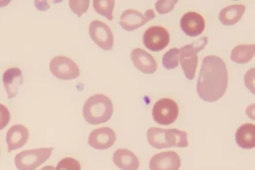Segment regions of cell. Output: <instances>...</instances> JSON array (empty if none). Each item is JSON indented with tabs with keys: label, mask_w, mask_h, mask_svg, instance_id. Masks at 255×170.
<instances>
[{
	"label": "cell",
	"mask_w": 255,
	"mask_h": 170,
	"mask_svg": "<svg viewBox=\"0 0 255 170\" xmlns=\"http://www.w3.org/2000/svg\"><path fill=\"white\" fill-rule=\"evenodd\" d=\"M228 85V74L224 61L216 56L205 57L197 86L200 97L208 102L217 101L225 94Z\"/></svg>",
	"instance_id": "cell-1"
},
{
	"label": "cell",
	"mask_w": 255,
	"mask_h": 170,
	"mask_svg": "<svg viewBox=\"0 0 255 170\" xmlns=\"http://www.w3.org/2000/svg\"><path fill=\"white\" fill-rule=\"evenodd\" d=\"M113 113L114 105L111 99L102 94L90 97L85 103L83 109L84 119L92 125L108 122Z\"/></svg>",
	"instance_id": "cell-2"
},
{
	"label": "cell",
	"mask_w": 255,
	"mask_h": 170,
	"mask_svg": "<svg viewBox=\"0 0 255 170\" xmlns=\"http://www.w3.org/2000/svg\"><path fill=\"white\" fill-rule=\"evenodd\" d=\"M148 143L157 150L171 147L186 148L188 146L187 134L178 129L151 127L147 132Z\"/></svg>",
	"instance_id": "cell-3"
},
{
	"label": "cell",
	"mask_w": 255,
	"mask_h": 170,
	"mask_svg": "<svg viewBox=\"0 0 255 170\" xmlns=\"http://www.w3.org/2000/svg\"><path fill=\"white\" fill-rule=\"evenodd\" d=\"M208 44V38L202 37L192 44L186 45L180 50V62L186 78L193 80L195 77L198 64V53Z\"/></svg>",
	"instance_id": "cell-4"
},
{
	"label": "cell",
	"mask_w": 255,
	"mask_h": 170,
	"mask_svg": "<svg viewBox=\"0 0 255 170\" xmlns=\"http://www.w3.org/2000/svg\"><path fill=\"white\" fill-rule=\"evenodd\" d=\"M53 148H40L25 151L17 155L14 159L19 170H35L51 156Z\"/></svg>",
	"instance_id": "cell-5"
},
{
	"label": "cell",
	"mask_w": 255,
	"mask_h": 170,
	"mask_svg": "<svg viewBox=\"0 0 255 170\" xmlns=\"http://www.w3.org/2000/svg\"><path fill=\"white\" fill-rule=\"evenodd\" d=\"M179 113L177 103L173 99L164 98L159 100L154 105L152 116L154 121L162 125L174 123Z\"/></svg>",
	"instance_id": "cell-6"
},
{
	"label": "cell",
	"mask_w": 255,
	"mask_h": 170,
	"mask_svg": "<svg viewBox=\"0 0 255 170\" xmlns=\"http://www.w3.org/2000/svg\"><path fill=\"white\" fill-rule=\"evenodd\" d=\"M50 70L56 78L63 80H71L77 78L80 70L76 64L65 56H56L50 63Z\"/></svg>",
	"instance_id": "cell-7"
},
{
	"label": "cell",
	"mask_w": 255,
	"mask_h": 170,
	"mask_svg": "<svg viewBox=\"0 0 255 170\" xmlns=\"http://www.w3.org/2000/svg\"><path fill=\"white\" fill-rule=\"evenodd\" d=\"M170 42L168 32L163 27L154 26L147 29L143 36V43L148 50L158 52L166 48Z\"/></svg>",
	"instance_id": "cell-8"
},
{
	"label": "cell",
	"mask_w": 255,
	"mask_h": 170,
	"mask_svg": "<svg viewBox=\"0 0 255 170\" xmlns=\"http://www.w3.org/2000/svg\"><path fill=\"white\" fill-rule=\"evenodd\" d=\"M155 17V14L152 9L147 10L144 14L133 9H128L121 15L120 24L126 31H132L143 26Z\"/></svg>",
	"instance_id": "cell-9"
},
{
	"label": "cell",
	"mask_w": 255,
	"mask_h": 170,
	"mask_svg": "<svg viewBox=\"0 0 255 170\" xmlns=\"http://www.w3.org/2000/svg\"><path fill=\"white\" fill-rule=\"evenodd\" d=\"M89 33L95 43L105 51L111 50L114 46V35L110 27L99 20H94L89 27Z\"/></svg>",
	"instance_id": "cell-10"
},
{
	"label": "cell",
	"mask_w": 255,
	"mask_h": 170,
	"mask_svg": "<svg viewBox=\"0 0 255 170\" xmlns=\"http://www.w3.org/2000/svg\"><path fill=\"white\" fill-rule=\"evenodd\" d=\"M180 27L187 35L197 37L200 35L205 29V19L201 14L197 12H188L181 17Z\"/></svg>",
	"instance_id": "cell-11"
},
{
	"label": "cell",
	"mask_w": 255,
	"mask_h": 170,
	"mask_svg": "<svg viewBox=\"0 0 255 170\" xmlns=\"http://www.w3.org/2000/svg\"><path fill=\"white\" fill-rule=\"evenodd\" d=\"M117 136L110 127H104L93 131L89 138L91 147L98 150H105L111 148L115 143Z\"/></svg>",
	"instance_id": "cell-12"
},
{
	"label": "cell",
	"mask_w": 255,
	"mask_h": 170,
	"mask_svg": "<svg viewBox=\"0 0 255 170\" xmlns=\"http://www.w3.org/2000/svg\"><path fill=\"white\" fill-rule=\"evenodd\" d=\"M181 159L175 152H166L154 156L150 162L151 170H179Z\"/></svg>",
	"instance_id": "cell-13"
},
{
	"label": "cell",
	"mask_w": 255,
	"mask_h": 170,
	"mask_svg": "<svg viewBox=\"0 0 255 170\" xmlns=\"http://www.w3.org/2000/svg\"><path fill=\"white\" fill-rule=\"evenodd\" d=\"M131 59L138 70L145 74H153L157 69V62L149 53L137 48L131 53Z\"/></svg>",
	"instance_id": "cell-14"
},
{
	"label": "cell",
	"mask_w": 255,
	"mask_h": 170,
	"mask_svg": "<svg viewBox=\"0 0 255 170\" xmlns=\"http://www.w3.org/2000/svg\"><path fill=\"white\" fill-rule=\"evenodd\" d=\"M29 136L28 129L23 125L17 124L11 127L6 137L8 152L10 153L22 147L28 141Z\"/></svg>",
	"instance_id": "cell-15"
},
{
	"label": "cell",
	"mask_w": 255,
	"mask_h": 170,
	"mask_svg": "<svg viewBox=\"0 0 255 170\" xmlns=\"http://www.w3.org/2000/svg\"><path fill=\"white\" fill-rule=\"evenodd\" d=\"M23 82L22 72L18 68H10L4 72L3 83L8 99L14 98L18 95V87Z\"/></svg>",
	"instance_id": "cell-16"
},
{
	"label": "cell",
	"mask_w": 255,
	"mask_h": 170,
	"mask_svg": "<svg viewBox=\"0 0 255 170\" xmlns=\"http://www.w3.org/2000/svg\"><path fill=\"white\" fill-rule=\"evenodd\" d=\"M115 165L123 170H137L139 162L132 152L126 149H119L114 154Z\"/></svg>",
	"instance_id": "cell-17"
},
{
	"label": "cell",
	"mask_w": 255,
	"mask_h": 170,
	"mask_svg": "<svg viewBox=\"0 0 255 170\" xmlns=\"http://www.w3.org/2000/svg\"><path fill=\"white\" fill-rule=\"evenodd\" d=\"M238 145L246 150L255 147V126L252 123H246L239 127L236 135Z\"/></svg>",
	"instance_id": "cell-18"
},
{
	"label": "cell",
	"mask_w": 255,
	"mask_h": 170,
	"mask_svg": "<svg viewBox=\"0 0 255 170\" xmlns=\"http://www.w3.org/2000/svg\"><path fill=\"white\" fill-rule=\"evenodd\" d=\"M246 10L244 5L235 4L229 6L220 13V20L222 24L226 26L236 24L242 18Z\"/></svg>",
	"instance_id": "cell-19"
},
{
	"label": "cell",
	"mask_w": 255,
	"mask_h": 170,
	"mask_svg": "<svg viewBox=\"0 0 255 170\" xmlns=\"http://www.w3.org/2000/svg\"><path fill=\"white\" fill-rule=\"evenodd\" d=\"M255 45H242L238 46L232 50L231 59L238 64L249 62L255 55Z\"/></svg>",
	"instance_id": "cell-20"
},
{
	"label": "cell",
	"mask_w": 255,
	"mask_h": 170,
	"mask_svg": "<svg viewBox=\"0 0 255 170\" xmlns=\"http://www.w3.org/2000/svg\"><path fill=\"white\" fill-rule=\"evenodd\" d=\"M115 1L114 0H98L93 1V6L95 11L99 14L105 16L109 20L114 18L113 12L115 8Z\"/></svg>",
	"instance_id": "cell-21"
},
{
	"label": "cell",
	"mask_w": 255,
	"mask_h": 170,
	"mask_svg": "<svg viewBox=\"0 0 255 170\" xmlns=\"http://www.w3.org/2000/svg\"><path fill=\"white\" fill-rule=\"evenodd\" d=\"M179 53L178 49L173 48L165 53L162 58V65L165 69L171 70L179 66Z\"/></svg>",
	"instance_id": "cell-22"
},
{
	"label": "cell",
	"mask_w": 255,
	"mask_h": 170,
	"mask_svg": "<svg viewBox=\"0 0 255 170\" xmlns=\"http://www.w3.org/2000/svg\"><path fill=\"white\" fill-rule=\"evenodd\" d=\"M56 170H81V165L72 158H66L58 164Z\"/></svg>",
	"instance_id": "cell-23"
},
{
	"label": "cell",
	"mask_w": 255,
	"mask_h": 170,
	"mask_svg": "<svg viewBox=\"0 0 255 170\" xmlns=\"http://www.w3.org/2000/svg\"><path fill=\"white\" fill-rule=\"evenodd\" d=\"M90 5V1H70L69 6L73 12L81 17L87 12Z\"/></svg>",
	"instance_id": "cell-24"
},
{
	"label": "cell",
	"mask_w": 255,
	"mask_h": 170,
	"mask_svg": "<svg viewBox=\"0 0 255 170\" xmlns=\"http://www.w3.org/2000/svg\"><path fill=\"white\" fill-rule=\"evenodd\" d=\"M178 1H158L155 4L157 11L161 14L172 11Z\"/></svg>",
	"instance_id": "cell-25"
},
{
	"label": "cell",
	"mask_w": 255,
	"mask_h": 170,
	"mask_svg": "<svg viewBox=\"0 0 255 170\" xmlns=\"http://www.w3.org/2000/svg\"><path fill=\"white\" fill-rule=\"evenodd\" d=\"M10 114L5 105L0 103V130H2L8 124Z\"/></svg>",
	"instance_id": "cell-26"
},
{
	"label": "cell",
	"mask_w": 255,
	"mask_h": 170,
	"mask_svg": "<svg viewBox=\"0 0 255 170\" xmlns=\"http://www.w3.org/2000/svg\"><path fill=\"white\" fill-rule=\"evenodd\" d=\"M40 170H56L55 168L52 166H45L42 169H41Z\"/></svg>",
	"instance_id": "cell-27"
}]
</instances>
